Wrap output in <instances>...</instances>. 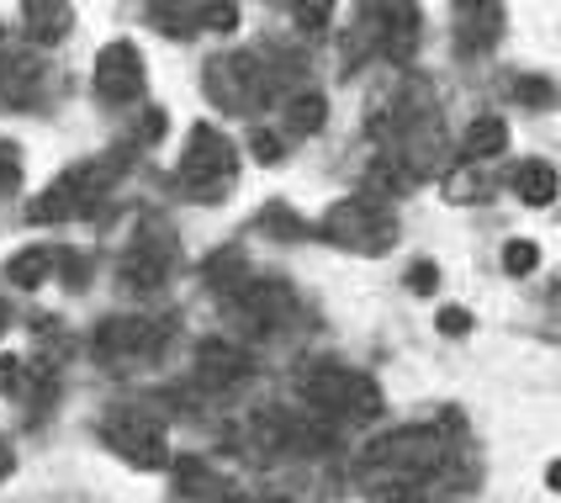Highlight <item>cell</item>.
I'll return each mask as SVG.
<instances>
[{"label": "cell", "instance_id": "cell-26", "mask_svg": "<svg viewBox=\"0 0 561 503\" xmlns=\"http://www.w3.org/2000/svg\"><path fill=\"white\" fill-rule=\"evenodd\" d=\"M408 286H413L419 297H430V291H435V286H439V271H435V265H430V260H419V265L408 271Z\"/></svg>", "mask_w": 561, "mask_h": 503}, {"label": "cell", "instance_id": "cell-9", "mask_svg": "<svg viewBox=\"0 0 561 503\" xmlns=\"http://www.w3.org/2000/svg\"><path fill=\"white\" fill-rule=\"evenodd\" d=\"M191 371H196V381H202V387L228 392V387H239V381L250 377V355H244V345H233L228 334H213V340H202V345H196Z\"/></svg>", "mask_w": 561, "mask_h": 503}, {"label": "cell", "instance_id": "cell-29", "mask_svg": "<svg viewBox=\"0 0 561 503\" xmlns=\"http://www.w3.org/2000/svg\"><path fill=\"white\" fill-rule=\"evenodd\" d=\"M546 488H551V493H561V461H551V467H546Z\"/></svg>", "mask_w": 561, "mask_h": 503}, {"label": "cell", "instance_id": "cell-24", "mask_svg": "<svg viewBox=\"0 0 561 503\" xmlns=\"http://www.w3.org/2000/svg\"><path fill=\"white\" fill-rule=\"evenodd\" d=\"M250 149L260 155V164H280V149H286V138H280V133H265V127H254V133H250Z\"/></svg>", "mask_w": 561, "mask_h": 503}, {"label": "cell", "instance_id": "cell-1", "mask_svg": "<svg viewBox=\"0 0 561 503\" xmlns=\"http://www.w3.org/2000/svg\"><path fill=\"white\" fill-rule=\"evenodd\" d=\"M127 170L123 155H106V159H85V164H75V170H64L54 186L43 191L37 202L27 207L32 222H69V218H85L95 213V202L106 196V191L117 186V175Z\"/></svg>", "mask_w": 561, "mask_h": 503}, {"label": "cell", "instance_id": "cell-10", "mask_svg": "<svg viewBox=\"0 0 561 503\" xmlns=\"http://www.w3.org/2000/svg\"><path fill=\"white\" fill-rule=\"evenodd\" d=\"M117 282L127 291H159V286L170 282V244H149L144 233H138V244L123 254V265H117Z\"/></svg>", "mask_w": 561, "mask_h": 503}, {"label": "cell", "instance_id": "cell-25", "mask_svg": "<svg viewBox=\"0 0 561 503\" xmlns=\"http://www.w3.org/2000/svg\"><path fill=\"white\" fill-rule=\"evenodd\" d=\"M435 329H439V334H450V340H461V334H471V313H467V308H439Z\"/></svg>", "mask_w": 561, "mask_h": 503}, {"label": "cell", "instance_id": "cell-15", "mask_svg": "<svg viewBox=\"0 0 561 503\" xmlns=\"http://www.w3.org/2000/svg\"><path fill=\"white\" fill-rule=\"evenodd\" d=\"M323 117H329V101L318 91H297L286 101V138H312L323 127Z\"/></svg>", "mask_w": 561, "mask_h": 503}, {"label": "cell", "instance_id": "cell-3", "mask_svg": "<svg viewBox=\"0 0 561 503\" xmlns=\"http://www.w3.org/2000/svg\"><path fill=\"white\" fill-rule=\"evenodd\" d=\"M233 170H239V149H233V138L218 133L213 123H196L186 133V155H181V186L186 196L196 202H218L222 191L233 186Z\"/></svg>", "mask_w": 561, "mask_h": 503}, {"label": "cell", "instance_id": "cell-6", "mask_svg": "<svg viewBox=\"0 0 561 503\" xmlns=\"http://www.w3.org/2000/svg\"><path fill=\"white\" fill-rule=\"evenodd\" d=\"M101 441L112 445L127 467H144V472L170 467L164 424H159L149 409H106V419H101Z\"/></svg>", "mask_w": 561, "mask_h": 503}, {"label": "cell", "instance_id": "cell-22", "mask_svg": "<svg viewBox=\"0 0 561 503\" xmlns=\"http://www.w3.org/2000/svg\"><path fill=\"white\" fill-rule=\"evenodd\" d=\"M16 181H22V149L0 138V196H11Z\"/></svg>", "mask_w": 561, "mask_h": 503}, {"label": "cell", "instance_id": "cell-14", "mask_svg": "<svg viewBox=\"0 0 561 503\" xmlns=\"http://www.w3.org/2000/svg\"><path fill=\"white\" fill-rule=\"evenodd\" d=\"M508 149V123L503 117H477L467 127V138H461V159L467 164H488V159H499Z\"/></svg>", "mask_w": 561, "mask_h": 503}, {"label": "cell", "instance_id": "cell-28", "mask_svg": "<svg viewBox=\"0 0 561 503\" xmlns=\"http://www.w3.org/2000/svg\"><path fill=\"white\" fill-rule=\"evenodd\" d=\"M11 472H16V450H11V445L0 441V482H5Z\"/></svg>", "mask_w": 561, "mask_h": 503}, {"label": "cell", "instance_id": "cell-27", "mask_svg": "<svg viewBox=\"0 0 561 503\" xmlns=\"http://www.w3.org/2000/svg\"><path fill=\"white\" fill-rule=\"evenodd\" d=\"M291 16L302 22V27H329V16H334V5L323 0V5H291Z\"/></svg>", "mask_w": 561, "mask_h": 503}, {"label": "cell", "instance_id": "cell-30", "mask_svg": "<svg viewBox=\"0 0 561 503\" xmlns=\"http://www.w3.org/2000/svg\"><path fill=\"white\" fill-rule=\"evenodd\" d=\"M5 323H11V308H5V302H0V334H5Z\"/></svg>", "mask_w": 561, "mask_h": 503}, {"label": "cell", "instance_id": "cell-17", "mask_svg": "<svg viewBox=\"0 0 561 503\" xmlns=\"http://www.w3.org/2000/svg\"><path fill=\"white\" fill-rule=\"evenodd\" d=\"M514 101H525V106H540V112H546V106H557L561 101V91L546 80V75H525V80H514Z\"/></svg>", "mask_w": 561, "mask_h": 503}, {"label": "cell", "instance_id": "cell-19", "mask_svg": "<svg viewBox=\"0 0 561 503\" xmlns=\"http://www.w3.org/2000/svg\"><path fill=\"white\" fill-rule=\"evenodd\" d=\"M535 265H540V244H535V239H508L503 271H508V276H530Z\"/></svg>", "mask_w": 561, "mask_h": 503}, {"label": "cell", "instance_id": "cell-2", "mask_svg": "<svg viewBox=\"0 0 561 503\" xmlns=\"http://www.w3.org/2000/svg\"><path fill=\"white\" fill-rule=\"evenodd\" d=\"M302 403L312 413H329V419H376L381 413V387L355 366L318 361V366L302 371Z\"/></svg>", "mask_w": 561, "mask_h": 503}, {"label": "cell", "instance_id": "cell-13", "mask_svg": "<svg viewBox=\"0 0 561 503\" xmlns=\"http://www.w3.org/2000/svg\"><path fill=\"white\" fill-rule=\"evenodd\" d=\"M508 186H514V196L525 202V207H551L561 191V175L546 164V159H525L514 175H508Z\"/></svg>", "mask_w": 561, "mask_h": 503}, {"label": "cell", "instance_id": "cell-11", "mask_svg": "<svg viewBox=\"0 0 561 503\" xmlns=\"http://www.w3.org/2000/svg\"><path fill=\"white\" fill-rule=\"evenodd\" d=\"M499 27H503V5H482V0H467V5H456V48L461 54H482V48H493L499 43Z\"/></svg>", "mask_w": 561, "mask_h": 503}, {"label": "cell", "instance_id": "cell-20", "mask_svg": "<svg viewBox=\"0 0 561 503\" xmlns=\"http://www.w3.org/2000/svg\"><path fill=\"white\" fill-rule=\"evenodd\" d=\"M32 381V366L22 355H0V398H16V392H27Z\"/></svg>", "mask_w": 561, "mask_h": 503}, {"label": "cell", "instance_id": "cell-5", "mask_svg": "<svg viewBox=\"0 0 561 503\" xmlns=\"http://www.w3.org/2000/svg\"><path fill=\"white\" fill-rule=\"evenodd\" d=\"M207 95L222 112H260L276 95V75L260 54H218L207 64Z\"/></svg>", "mask_w": 561, "mask_h": 503}, {"label": "cell", "instance_id": "cell-21", "mask_svg": "<svg viewBox=\"0 0 561 503\" xmlns=\"http://www.w3.org/2000/svg\"><path fill=\"white\" fill-rule=\"evenodd\" d=\"M445 191H450L456 202H471V196H488V191H493V181L482 175V164H467V175H450V181H445Z\"/></svg>", "mask_w": 561, "mask_h": 503}, {"label": "cell", "instance_id": "cell-8", "mask_svg": "<svg viewBox=\"0 0 561 503\" xmlns=\"http://www.w3.org/2000/svg\"><path fill=\"white\" fill-rule=\"evenodd\" d=\"M144 54L117 37V43H106L101 54H95V95L101 101H112V106H133L138 95H144Z\"/></svg>", "mask_w": 561, "mask_h": 503}, {"label": "cell", "instance_id": "cell-12", "mask_svg": "<svg viewBox=\"0 0 561 503\" xmlns=\"http://www.w3.org/2000/svg\"><path fill=\"white\" fill-rule=\"evenodd\" d=\"M69 27H75V11L59 5V0H27L22 5V32L32 43H64Z\"/></svg>", "mask_w": 561, "mask_h": 503}, {"label": "cell", "instance_id": "cell-4", "mask_svg": "<svg viewBox=\"0 0 561 503\" xmlns=\"http://www.w3.org/2000/svg\"><path fill=\"white\" fill-rule=\"evenodd\" d=\"M318 233H323L329 244H340V250L387 254L398 244V218H392L376 196H344V202H334V207L323 213Z\"/></svg>", "mask_w": 561, "mask_h": 503}, {"label": "cell", "instance_id": "cell-7", "mask_svg": "<svg viewBox=\"0 0 561 503\" xmlns=\"http://www.w3.org/2000/svg\"><path fill=\"white\" fill-rule=\"evenodd\" d=\"M170 345V323L164 318H106L95 329V355L112 366H138V361H159Z\"/></svg>", "mask_w": 561, "mask_h": 503}, {"label": "cell", "instance_id": "cell-23", "mask_svg": "<svg viewBox=\"0 0 561 503\" xmlns=\"http://www.w3.org/2000/svg\"><path fill=\"white\" fill-rule=\"evenodd\" d=\"M196 22H202V27H218V32H233L239 27V5H196Z\"/></svg>", "mask_w": 561, "mask_h": 503}, {"label": "cell", "instance_id": "cell-16", "mask_svg": "<svg viewBox=\"0 0 561 503\" xmlns=\"http://www.w3.org/2000/svg\"><path fill=\"white\" fill-rule=\"evenodd\" d=\"M59 265V254L48 250V244H32V250L11 254V265H5V276H11V286H43V276Z\"/></svg>", "mask_w": 561, "mask_h": 503}, {"label": "cell", "instance_id": "cell-18", "mask_svg": "<svg viewBox=\"0 0 561 503\" xmlns=\"http://www.w3.org/2000/svg\"><path fill=\"white\" fill-rule=\"evenodd\" d=\"M149 22L154 27H164L170 37H191V27H196V5H149Z\"/></svg>", "mask_w": 561, "mask_h": 503}]
</instances>
